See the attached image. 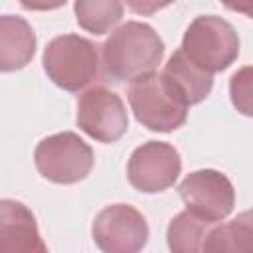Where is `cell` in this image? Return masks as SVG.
Masks as SVG:
<instances>
[{"label": "cell", "mask_w": 253, "mask_h": 253, "mask_svg": "<svg viewBox=\"0 0 253 253\" xmlns=\"http://www.w3.org/2000/svg\"><path fill=\"white\" fill-rule=\"evenodd\" d=\"M38 172L53 184H77L93 168V148L75 132L65 130L45 136L34 150Z\"/></svg>", "instance_id": "5"}, {"label": "cell", "mask_w": 253, "mask_h": 253, "mask_svg": "<svg viewBox=\"0 0 253 253\" xmlns=\"http://www.w3.org/2000/svg\"><path fill=\"white\" fill-rule=\"evenodd\" d=\"M126 6L138 16H152L158 10L170 6L174 0H125Z\"/></svg>", "instance_id": "17"}, {"label": "cell", "mask_w": 253, "mask_h": 253, "mask_svg": "<svg viewBox=\"0 0 253 253\" xmlns=\"http://www.w3.org/2000/svg\"><path fill=\"white\" fill-rule=\"evenodd\" d=\"M91 233L105 253H136L148 241V223L136 208L113 204L97 213Z\"/></svg>", "instance_id": "6"}, {"label": "cell", "mask_w": 253, "mask_h": 253, "mask_svg": "<svg viewBox=\"0 0 253 253\" xmlns=\"http://www.w3.org/2000/svg\"><path fill=\"white\" fill-rule=\"evenodd\" d=\"M128 103L136 121L154 132H172L188 119V103L164 73H148L128 87Z\"/></svg>", "instance_id": "2"}, {"label": "cell", "mask_w": 253, "mask_h": 253, "mask_svg": "<svg viewBox=\"0 0 253 253\" xmlns=\"http://www.w3.org/2000/svg\"><path fill=\"white\" fill-rule=\"evenodd\" d=\"M186 208L208 221L225 219L235 206V190L229 178L217 170L204 168L188 174L178 186Z\"/></svg>", "instance_id": "9"}, {"label": "cell", "mask_w": 253, "mask_h": 253, "mask_svg": "<svg viewBox=\"0 0 253 253\" xmlns=\"http://www.w3.org/2000/svg\"><path fill=\"white\" fill-rule=\"evenodd\" d=\"M0 249L2 251H47L36 215L28 206L16 200L0 202Z\"/></svg>", "instance_id": "10"}, {"label": "cell", "mask_w": 253, "mask_h": 253, "mask_svg": "<svg viewBox=\"0 0 253 253\" xmlns=\"http://www.w3.org/2000/svg\"><path fill=\"white\" fill-rule=\"evenodd\" d=\"M162 73L170 79V83L178 89L188 105H198L211 93L213 75L192 63L182 49H176L170 55Z\"/></svg>", "instance_id": "12"}, {"label": "cell", "mask_w": 253, "mask_h": 253, "mask_svg": "<svg viewBox=\"0 0 253 253\" xmlns=\"http://www.w3.org/2000/svg\"><path fill=\"white\" fill-rule=\"evenodd\" d=\"M213 225H215L213 221H208L186 208L184 211H180L170 219V225L166 231L170 251L174 253L204 251Z\"/></svg>", "instance_id": "13"}, {"label": "cell", "mask_w": 253, "mask_h": 253, "mask_svg": "<svg viewBox=\"0 0 253 253\" xmlns=\"http://www.w3.org/2000/svg\"><path fill=\"white\" fill-rule=\"evenodd\" d=\"M73 10L77 24L93 36L111 32L123 20L121 0H75Z\"/></svg>", "instance_id": "15"}, {"label": "cell", "mask_w": 253, "mask_h": 253, "mask_svg": "<svg viewBox=\"0 0 253 253\" xmlns=\"http://www.w3.org/2000/svg\"><path fill=\"white\" fill-rule=\"evenodd\" d=\"M182 160L178 150L160 140H148L134 148L126 164V176L134 190L144 194L164 192L178 180Z\"/></svg>", "instance_id": "8"}, {"label": "cell", "mask_w": 253, "mask_h": 253, "mask_svg": "<svg viewBox=\"0 0 253 253\" xmlns=\"http://www.w3.org/2000/svg\"><path fill=\"white\" fill-rule=\"evenodd\" d=\"M67 0H20L22 8L26 10H34V12H49V10H57L65 4Z\"/></svg>", "instance_id": "18"}, {"label": "cell", "mask_w": 253, "mask_h": 253, "mask_svg": "<svg viewBox=\"0 0 253 253\" xmlns=\"http://www.w3.org/2000/svg\"><path fill=\"white\" fill-rule=\"evenodd\" d=\"M184 55L208 73L225 71L239 55V36L235 28L219 16H198L186 30Z\"/></svg>", "instance_id": "4"}, {"label": "cell", "mask_w": 253, "mask_h": 253, "mask_svg": "<svg viewBox=\"0 0 253 253\" xmlns=\"http://www.w3.org/2000/svg\"><path fill=\"white\" fill-rule=\"evenodd\" d=\"M164 57V42L152 26L126 22L111 32L103 43L105 73L117 81H134L152 73Z\"/></svg>", "instance_id": "1"}, {"label": "cell", "mask_w": 253, "mask_h": 253, "mask_svg": "<svg viewBox=\"0 0 253 253\" xmlns=\"http://www.w3.org/2000/svg\"><path fill=\"white\" fill-rule=\"evenodd\" d=\"M36 53V34L22 16L0 18V69L4 73L26 67Z\"/></svg>", "instance_id": "11"}, {"label": "cell", "mask_w": 253, "mask_h": 253, "mask_svg": "<svg viewBox=\"0 0 253 253\" xmlns=\"http://www.w3.org/2000/svg\"><path fill=\"white\" fill-rule=\"evenodd\" d=\"M204 251L253 253V210L237 213L229 223L213 225Z\"/></svg>", "instance_id": "14"}, {"label": "cell", "mask_w": 253, "mask_h": 253, "mask_svg": "<svg viewBox=\"0 0 253 253\" xmlns=\"http://www.w3.org/2000/svg\"><path fill=\"white\" fill-rule=\"evenodd\" d=\"M77 126L97 142H117L128 128L123 99L107 87H91L77 99Z\"/></svg>", "instance_id": "7"}, {"label": "cell", "mask_w": 253, "mask_h": 253, "mask_svg": "<svg viewBox=\"0 0 253 253\" xmlns=\"http://www.w3.org/2000/svg\"><path fill=\"white\" fill-rule=\"evenodd\" d=\"M97 47L91 40L75 34L57 36L43 49V69L59 89L81 91L101 75Z\"/></svg>", "instance_id": "3"}, {"label": "cell", "mask_w": 253, "mask_h": 253, "mask_svg": "<svg viewBox=\"0 0 253 253\" xmlns=\"http://www.w3.org/2000/svg\"><path fill=\"white\" fill-rule=\"evenodd\" d=\"M227 10L231 12H237V14H243L247 18L253 20V0H219Z\"/></svg>", "instance_id": "19"}, {"label": "cell", "mask_w": 253, "mask_h": 253, "mask_svg": "<svg viewBox=\"0 0 253 253\" xmlns=\"http://www.w3.org/2000/svg\"><path fill=\"white\" fill-rule=\"evenodd\" d=\"M229 97L241 115L253 119V65H245L231 75Z\"/></svg>", "instance_id": "16"}]
</instances>
